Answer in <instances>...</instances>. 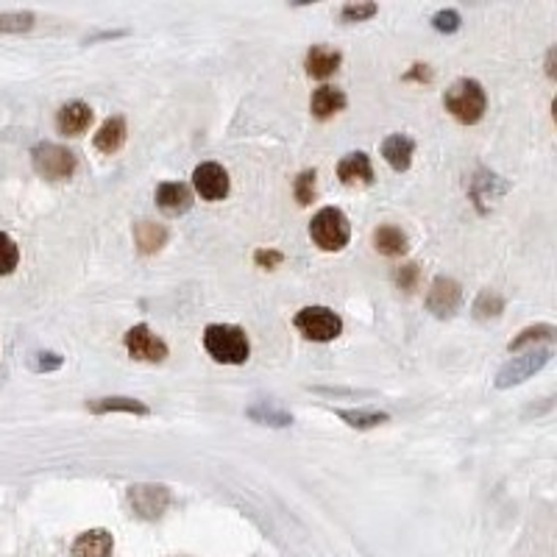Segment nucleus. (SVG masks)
I'll return each mask as SVG.
<instances>
[{
	"label": "nucleus",
	"mask_w": 557,
	"mask_h": 557,
	"mask_svg": "<svg viewBox=\"0 0 557 557\" xmlns=\"http://www.w3.org/2000/svg\"><path fill=\"white\" fill-rule=\"evenodd\" d=\"M193 187L203 201H223L229 195V173L218 162H203L193 171Z\"/></svg>",
	"instance_id": "10"
},
{
	"label": "nucleus",
	"mask_w": 557,
	"mask_h": 557,
	"mask_svg": "<svg viewBox=\"0 0 557 557\" xmlns=\"http://www.w3.org/2000/svg\"><path fill=\"white\" fill-rule=\"evenodd\" d=\"M554 332H557V329H554L552 323H535V326H527V329H521V332L507 343V348H510V352H519V348H524V346H529V343L554 340Z\"/></svg>",
	"instance_id": "24"
},
{
	"label": "nucleus",
	"mask_w": 557,
	"mask_h": 557,
	"mask_svg": "<svg viewBox=\"0 0 557 557\" xmlns=\"http://www.w3.org/2000/svg\"><path fill=\"white\" fill-rule=\"evenodd\" d=\"M404 81H421V84H429V81H432L429 65H412V70L404 73Z\"/></svg>",
	"instance_id": "35"
},
{
	"label": "nucleus",
	"mask_w": 557,
	"mask_h": 557,
	"mask_svg": "<svg viewBox=\"0 0 557 557\" xmlns=\"http://www.w3.org/2000/svg\"><path fill=\"white\" fill-rule=\"evenodd\" d=\"M507 193V181H502L497 173H488V171H480L477 179L471 181V198L477 201V206L485 212V203L497 201L499 195Z\"/></svg>",
	"instance_id": "18"
},
{
	"label": "nucleus",
	"mask_w": 557,
	"mask_h": 557,
	"mask_svg": "<svg viewBox=\"0 0 557 557\" xmlns=\"http://www.w3.org/2000/svg\"><path fill=\"white\" fill-rule=\"evenodd\" d=\"M249 416L257 421V424H267V426H290L293 424V416L290 412H284L274 404H257L249 410Z\"/></svg>",
	"instance_id": "27"
},
{
	"label": "nucleus",
	"mask_w": 557,
	"mask_h": 557,
	"mask_svg": "<svg viewBox=\"0 0 557 557\" xmlns=\"http://www.w3.org/2000/svg\"><path fill=\"white\" fill-rule=\"evenodd\" d=\"M126 137H129V129H126V117H109L103 120V126L95 131L92 137V146L100 151V154H117L123 146H126Z\"/></svg>",
	"instance_id": "14"
},
{
	"label": "nucleus",
	"mask_w": 557,
	"mask_h": 557,
	"mask_svg": "<svg viewBox=\"0 0 557 557\" xmlns=\"http://www.w3.org/2000/svg\"><path fill=\"white\" fill-rule=\"evenodd\" d=\"M129 505H131V510L139 515V519L154 521V519H159V515H164V510L171 507V490L164 485H154V482L131 485L129 488Z\"/></svg>",
	"instance_id": "7"
},
{
	"label": "nucleus",
	"mask_w": 557,
	"mask_h": 557,
	"mask_svg": "<svg viewBox=\"0 0 557 557\" xmlns=\"http://www.w3.org/2000/svg\"><path fill=\"white\" fill-rule=\"evenodd\" d=\"M0 382H4V374H0Z\"/></svg>",
	"instance_id": "37"
},
{
	"label": "nucleus",
	"mask_w": 557,
	"mask_h": 557,
	"mask_svg": "<svg viewBox=\"0 0 557 557\" xmlns=\"http://www.w3.org/2000/svg\"><path fill=\"white\" fill-rule=\"evenodd\" d=\"M418 276H421V271H418V265H416V262L399 265V267H396V274H394L396 284L402 287V290H407V293H412V290H416Z\"/></svg>",
	"instance_id": "32"
},
{
	"label": "nucleus",
	"mask_w": 557,
	"mask_h": 557,
	"mask_svg": "<svg viewBox=\"0 0 557 557\" xmlns=\"http://www.w3.org/2000/svg\"><path fill=\"white\" fill-rule=\"evenodd\" d=\"M315 171H301L298 179H296V198L301 206L313 203L315 201Z\"/></svg>",
	"instance_id": "29"
},
{
	"label": "nucleus",
	"mask_w": 557,
	"mask_h": 557,
	"mask_svg": "<svg viewBox=\"0 0 557 557\" xmlns=\"http://www.w3.org/2000/svg\"><path fill=\"white\" fill-rule=\"evenodd\" d=\"M374 249L385 257H404L407 254V235L399 229V226H379V229L374 232Z\"/></svg>",
	"instance_id": "22"
},
{
	"label": "nucleus",
	"mask_w": 557,
	"mask_h": 557,
	"mask_svg": "<svg viewBox=\"0 0 557 557\" xmlns=\"http://www.w3.org/2000/svg\"><path fill=\"white\" fill-rule=\"evenodd\" d=\"M296 329L306 338V340H315V343H329L340 338L343 332V321L335 309L329 306H304L298 309L296 315Z\"/></svg>",
	"instance_id": "5"
},
{
	"label": "nucleus",
	"mask_w": 557,
	"mask_h": 557,
	"mask_svg": "<svg viewBox=\"0 0 557 557\" xmlns=\"http://www.w3.org/2000/svg\"><path fill=\"white\" fill-rule=\"evenodd\" d=\"M340 51L329 48V45H313L306 51V59H304V68H306V76L313 78H329L332 73H338L340 68Z\"/></svg>",
	"instance_id": "16"
},
{
	"label": "nucleus",
	"mask_w": 557,
	"mask_h": 557,
	"mask_svg": "<svg viewBox=\"0 0 557 557\" xmlns=\"http://www.w3.org/2000/svg\"><path fill=\"white\" fill-rule=\"evenodd\" d=\"M338 176L343 184H370L374 181V164H370V156L362 154V151H354V154H346L338 164Z\"/></svg>",
	"instance_id": "15"
},
{
	"label": "nucleus",
	"mask_w": 557,
	"mask_h": 557,
	"mask_svg": "<svg viewBox=\"0 0 557 557\" xmlns=\"http://www.w3.org/2000/svg\"><path fill=\"white\" fill-rule=\"evenodd\" d=\"M502 313H505V298L497 290H482L477 296V301H473V315H477L480 321L499 318Z\"/></svg>",
	"instance_id": "25"
},
{
	"label": "nucleus",
	"mask_w": 557,
	"mask_h": 557,
	"mask_svg": "<svg viewBox=\"0 0 557 557\" xmlns=\"http://www.w3.org/2000/svg\"><path fill=\"white\" fill-rule=\"evenodd\" d=\"M134 243L142 254H156L164 243H168V229L154 220H139L134 226Z\"/></svg>",
	"instance_id": "21"
},
{
	"label": "nucleus",
	"mask_w": 557,
	"mask_h": 557,
	"mask_svg": "<svg viewBox=\"0 0 557 557\" xmlns=\"http://www.w3.org/2000/svg\"><path fill=\"white\" fill-rule=\"evenodd\" d=\"M549 360H552V348H529V352L507 360L499 368V374H497V387L507 390V387H515V385L527 382L529 377L538 374L541 368H546Z\"/></svg>",
	"instance_id": "6"
},
{
	"label": "nucleus",
	"mask_w": 557,
	"mask_h": 557,
	"mask_svg": "<svg viewBox=\"0 0 557 557\" xmlns=\"http://www.w3.org/2000/svg\"><path fill=\"white\" fill-rule=\"evenodd\" d=\"M31 164L48 181H68L78 168V159L70 148L59 146V142H36L31 148Z\"/></svg>",
	"instance_id": "4"
},
{
	"label": "nucleus",
	"mask_w": 557,
	"mask_h": 557,
	"mask_svg": "<svg viewBox=\"0 0 557 557\" xmlns=\"http://www.w3.org/2000/svg\"><path fill=\"white\" fill-rule=\"evenodd\" d=\"M338 418L352 429H374L390 421V416L382 410H338Z\"/></svg>",
	"instance_id": "23"
},
{
	"label": "nucleus",
	"mask_w": 557,
	"mask_h": 557,
	"mask_svg": "<svg viewBox=\"0 0 557 557\" xmlns=\"http://www.w3.org/2000/svg\"><path fill=\"white\" fill-rule=\"evenodd\" d=\"M123 343H126V352L134 360H142V362H162V360H168V343H164L159 335H154L151 326H146V323L131 326L129 332L123 335Z\"/></svg>",
	"instance_id": "8"
},
{
	"label": "nucleus",
	"mask_w": 557,
	"mask_h": 557,
	"mask_svg": "<svg viewBox=\"0 0 557 557\" xmlns=\"http://www.w3.org/2000/svg\"><path fill=\"white\" fill-rule=\"evenodd\" d=\"M546 76H549V78H554V48L546 53Z\"/></svg>",
	"instance_id": "36"
},
{
	"label": "nucleus",
	"mask_w": 557,
	"mask_h": 557,
	"mask_svg": "<svg viewBox=\"0 0 557 557\" xmlns=\"http://www.w3.org/2000/svg\"><path fill=\"white\" fill-rule=\"evenodd\" d=\"M412 154H416V142H412L407 134H390L382 142V156L394 171H407L412 164Z\"/></svg>",
	"instance_id": "17"
},
{
	"label": "nucleus",
	"mask_w": 557,
	"mask_h": 557,
	"mask_svg": "<svg viewBox=\"0 0 557 557\" xmlns=\"http://www.w3.org/2000/svg\"><path fill=\"white\" fill-rule=\"evenodd\" d=\"M309 109H313V115L318 120H329V117H335L338 112L346 109V95L343 90L338 87H321L313 92V100H309Z\"/></svg>",
	"instance_id": "20"
},
{
	"label": "nucleus",
	"mask_w": 557,
	"mask_h": 557,
	"mask_svg": "<svg viewBox=\"0 0 557 557\" xmlns=\"http://www.w3.org/2000/svg\"><path fill=\"white\" fill-rule=\"evenodd\" d=\"M61 365H65V360H61V354H56V352H36L31 357V368L36 370V374H51V370H59Z\"/></svg>",
	"instance_id": "33"
},
{
	"label": "nucleus",
	"mask_w": 557,
	"mask_h": 557,
	"mask_svg": "<svg viewBox=\"0 0 557 557\" xmlns=\"http://www.w3.org/2000/svg\"><path fill=\"white\" fill-rule=\"evenodd\" d=\"M156 203L168 215H184L193 206V193L181 181H164L156 187Z\"/></svg>",
	"instance_id": "13"
},
{
	"label": "nucleus",
	"mask_w": 557,
	"mask_h": 557,
	"mask_svg": "<svg viewBox=\"0 0 557 557\" xmlns=\"http://www.w3.org/2000/svg\"><path fill=\"white\" fill-rule=\"evenodd\" d=\"M377 12H379L377 4H346L340 9V17H343V23H362V20L374 17Z\"/></svg>",
	"instance_id": "30"
},
{
	"label": "nucleus",
	"mask_w": 557,
	"mask_h": 557,
	"mask_svg": "<svg viewBox=\"0 0 557 557\" xmlns=\"http://www.w3.org/2000/svg\"><path fill=\"white\" fill-rule=\"evenodd\" d=\"M17 265H20V249H17V243L6 232H0V276L14 274Z\"/></svg>",
	"instance_id": "28"
},
{
	"label": "nucleus",
	"mask_w": 557,
	"mask_h": 557,
	"mask_svg": "<svg viewBox=\"0 0 557 557\" xmlns=\"http://www.w3.org/2000/svg\"><path fill=\"white\" fill-rule=\"evenodd\" d=\"M254 262H257L259 267H265V271H274V267H279V265L284 262V254L276 251V249H259V251L254 254Z\"/></svg>",
	"instance_id": "34"
},
{
	"label": "nucleus",
	"mask_w": 557,
	"mask_h": 557,
	"mask_svg": "<svg viewBox=\"0 0 557 557\" xmlns=\"http://www.w3.org/2000/svg\"><path fill=\"white\" fill-rule=\"evenodd\" d=\"M92 123V107L84 100H70L56 112V129L65 137H81Z\"/></svg>",
	"instance_id": "11"
},
{
	"label": "nucleus",
	"mask_w": 557,
	"mask_h": 557,
	"mask_svg": "<svg viewBox=\"0 0 557 557\" xmlns=\"http://www.w3.org/2000/svg\"><path fill=\"white\" fill-rule=\"evenodd\" d=\"M115 538L109 529H87L81 532L70 546L73 557H112Z\"/></svg>",
	"instance_id": "12"
},
{
	"label": "nucleus",
	"mask_w": 557,
	"mask_h": 557,
	"mask_svg": "<svg viewBox=\"0 0 557 557\" xmlns=\"http://www.w3.org/2000/svg\"><path fill=\"white\" fill-rule=\"evenodd\" d=\"M309 237L323 251H340L352 240V223H348V218L338 206H323L321 212H315L313 223H309Z\"/></svg>",
	"instance_id": "3"
},
{
	"label": "nucleus",
	"mask_w": 557,
	"mask_h": 557,
	"mask_svg": "<svg viewBox=\"0 0 557 557\" xmlns=\"http://www.w3.org/2000/svg\"><path fill=\"white\" fill-rule=\"evenodd\" d=\"M36 23L34 12H0V34H26Z\"/></svg>",
	"instance_id": "26"
},
{
	"label": "nucleus",
	"mask_w": 557,
	"mask_h": 557,
	"mask_svg": "<svg viewBox=\"0 0 557 557\" xmlns=\"http://www.w3.org/2000/svg\"><path fill=\"white\" fill-rule=\"evenodd\" d=\"M203 348L215 362L223 365H243L251 354L249 335L232 323H210L203 329Z\"/></svg>",
	"instance_id": "1"
},
{
	"label": "nucleus",
	"mask_w": 557,
	"mask_h": 557,
	"mask_svg": "<svg viewBox=\"0 0 557 557\" xmlns=\"http://www.w3.org/2000/svg\"><path fill=\"white\" fill-rule=\"evenodd\" d=\"M463 23V17L458 9H441L435 17H432V26H435V31L441 34H455Z\"/></svg>",
	"instance_id": "31"
},
{
	"label": "nucleus",
	"mask_w": 557,
	"mask_h": 557,
	"mask_svg": "<svg viewBox=\"0 0 557 557\" xmlns=\"http://www.w3.org/2000/svg\"><path fill=\"white\" fill-rule=\"evenodd\" d=\"M463 304V287L460 282L449 279V276H438L429 284L426 293V309L435 318H451Z\"/></svg>",
	"instance_id": "9"
},
{
	"label": "nucleus",
	"mask_w": 557,
	"mask_h": 557,
	"mask_svg": "<svg viewBox=\"0 0 557 557\" xmlns=\"http://www.w3.org/2000/svg\"><path fill=\"white\" fill-rule=\"evenodd\" d=\"M443 107L446 112L455 117L463 126H473L485 117L488 109V95L482 90L480 81L473 78H458L443 95Z\"/></svg>",
	"instance_id": "2"
},
{
	"label": "nucleus",
	"mask_w": 557,
	"mask_h": 557,
	"mask_svg": "<svg viewBox=\"0 0 557 557\" xmlns=\"http://www.w3.org/2000/svg\"><path fill=\"white\" fill-rule=\"evenodd\" d=\"M87 410L95 416H107V412H129V416H148L151 407L142 404L139 399L129 396H107V399H92L87 402Z\"/></svg>",
	"instance_id": "19"
}]
</instances>
